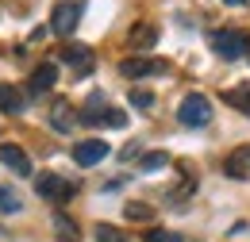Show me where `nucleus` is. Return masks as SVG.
I'll return each instance as SVG.
<instances>
[{
	"label": "nucleus",
	"mask_w": 250,
	"mask_h": 242,
	"mask_svg": "<svg viewBox=\"0 0 250 242\" xmlns=\"http://www.w3.org/2000/svg\"><path fill=\"white\" fill-rule=\"evenodd\" d=\"M54 235H58V242H81L77 223H73L65 212H54Z\"/></svg>",
	"instance_id": "13"
},
{
	"label": "nucleus",
	"mask_w": 250,
	"mask_h": 242,
	"mask_svg": "<svg viewBox=\"0 0 250 242\" xmlns=\"http://www.w3.org/2000/svg\"><path fill=\"white\" fill-rule=\"evenodd\" d=\"M35 188H39L42 200H54V204H65V200L77 192L73 181H65V177H58V173H42V177L35 181Z\"/></svg>",
	"instance_id": "4"
},
{
	"label": "nucleus",
	"mask_w": 250,
	"mask_h": 242,
	"mask_svg": "<svg viewBox=\"0 0 250 242\" xmlns=\"http://www.w3.org/2000/svg\"><path fill=\"white\" fill-rule=\"evenodd\" d=\"M223 100L235 108V112H243L250 120V81H243V85H235V89H227L223 92Z\"/></svg>",
	"instance_id": "11"
},
{
	"label": "nucleus",
	"mask_w": 250,
	"mask_h": 242,
	"mask_svg": "<svg viewBox=\"0 0 250 242\" xmlns=\"http://www.w3.org/2000/svg\"><path fill=\"white\" fill-rule=\"evenodd\" d=\"M150 73H166V65L162 61H146V58L124 61V77H150Z\"/></svg>",
	"instance_id": "12"
},
{
	"label": "nucleus",
	"mask_w": 250,
	"mask_h": 242,
	"mask_svg": "<svg viewBox=\"0 0 250 242\" xmlns=\"http://www.w3.org/2000/svg\"><path fill=\"white\" fill-rule=\"evenodd\" d=\"M62 61H65V65H73L77 73H89V69H93V50H89V46H65Z\"/></svg>",
	"instance_id": "9"
},
{
	"label": "nucleus",
	"mask_w": 250,
	"mask_h": 242,
	"mask_svg": "<svg viewBox=\"0 0 250 242\" xmlns=\"http://www.w3.org/2000/svg\"><path fill=\"white\" fill-rule=\"evenodd\" d=\"M177 120L185 127H208L212 123V100L200 96V92H188L181 100V108H177Z\"/></svg>",
	"instance_id": "1"
},
{
	"label": "nucleus",
	"mask_w": 250,
	"mask_h": 242,
	"mask_svg": "<svg viewBox=\"0 0 250 242\" xmlns=\"http://www.w3.org/2000/svg\"><path fill=\"white\" fill-rule=\"evenodd\" d=\"M131 104H139V108H150V104H154V96H150V92H131Z\"/></svg>",
	"instance_id": "22"
},
{
	"label": "nucleus",
	"mask_w": 250,
	"mask_h": 242,
	"mask_svg": "<svg viewBox=\"0 0 250 242\" xmlns=\"http://www.w3.org/2000/svg\"><path fill=\"white\" fill-rule=\"evenodd\" d=\"M0 161L16 173V177H31V158L23 154V146H16V142H4L0 146Z\"/></svg>",
	"instance_id": "5"
},
{
	"label": "nucleus",
	"mask_w": 250,
	"mask_h": 242,
	"mask_svg": "<svg viewBox=\"0 0 250 242\" xmlns=\"http://www.w3.org/2000/svg\"><path fill=\"white\" fill-rule=\"evenodd\" d=\"M81 4L77 0H62L58 8H54V16H50V31L54 35H62V39H69L73 31H77V23H81Z\"/></svg>",
	"instance_id": "3"
},
{
	"label": "nucleus",
	"mask_w": 250,
	"mask_h": 242,
	"mask_svg": "<svg viewBox=\"0 0 250 242\" xmlns=\"http://www.w3.org/2000/svg\"><path fill=\"white\" fill-rule=\"evenodd\" d=\"M16 212H23L20 192H16V188H8V184H0V215H16Z\"/></svg>",
	"instance_id": "15"
},
{
	"label": "nucleus",
	"mask_w": 250,
	"mask_h": 242,
	"mask_svg": "<svg viewBox=\"0 0 250 242\" xmlns=\"http://www.w3.org/2000/svg\"><path fill=\"white\" fill-rule=\"evenodd\" d=\"M104 158H108V142H100V139H85V142L73 146V161L77 165H100Z\"/></svg>",
	"instance_id": "6"
},
{
	"label": "nucleus",
	"mask_w": 250,
	"mask_h": 242,
	"mask_svg": "<svg viewBox=\"0 0 250 242\" xmlns=\"http://www.w3.org/2000/svg\"><path fill=\"white\" fill-rule=\"evenodd\" d=\"M139 165H143V169H158V165H166V154H146Z\"/></svg>",
	"instance_id": "21"
},
{
	"label": "nucleus",
	"mask_w": 250,
	"mask_h": 242,
	"mask_svg": "<svg viewBox=\"0 0 250 242\" xmlns=\"http://www.w3.org/2000/svg\"><path fill=\"white\" fill-rule=\"evenodd\" d=\"M124 212H127V219H135V223H146V219H154V208H150V204H139V200H135V204H127Z\"/></svg>",
	"instance_id": "18"
},
{
	"label": "nucleus",
	"mask_w": 250,
	"mask_h": 242,
	"mask_svg": "<svg viewBox=\"0 0 250 242\" xmlns=\"http://www.w3.org/2000/svg\"><path fill=\"white\" fill-rule=\"evenodd\" d=\"M146 242H185V239H181V235H173V231H150Z\"/></svg>",
	"instance_id": "20"
},
{
	"label": "nucleus",
	"mask_w": 250,
	"mask_h": 242,
	"mask_svg": "<svg viewBox=\"0 0 250 242\" xmlns=\"http://www.w3.org/2000/svg\"><path fill=\"white\" fill-rule=\"evenodd\" d=\"M154 42H158V31L150 27V23H143V27L131 31V46H139V50H150Z\"/></svg>",
	"instance_id": "16"
},
{
	"label": "nucleus",
	"mask_w": 250,
	"mask_h": 242,
	"mask_svg": "<svg viewBox=\"0 0 250 242\" xmlns=\"http://www.w3.org/2000/svg\"><path fill=\"white\" fill-rule=\"evenodd\" d=\"M223 4H235V8H243V4H247V0H223Z\"/></svg>",
	"instance_id": "23"
},
{
	"label": "nucleus",
	"mask_w": 250,
	"mask_h": 242,
	"mask_svg": "<svg viewBox=\"0 0 250 242\" xmlns=\"http://www.w3.org/2000/svg\"><path fill=\"white\" fill-rule=\"evenodd\" d=\"M54 81H58V65H54V61H42V65L31 73V92L39 96V92L54 89Z\"/></svg>",
	"instance_id": "8"
},
{
	"label": "nucleus",
	"mask_w": 250,
	"mask_h": 242,
	"mask_svg": "<svg viewBox=\"0 0 250 242\" xmlns=\"http://www.w3.org/2000/svg\"><path fill=\"white\" fill-rule=\"evenodd\" d=\"M50 123H54V131H69V127H73V108H69L65 100H54V108H50Z\"/></svg>",
	"instance_id": "14"
},
{
	"label": "nucleus",
	"mask_w": 250,
	"mask_h": 242,
	"mask_svg": "<svg viewBox=\"0 0 250 242\" xmlns=\"http://www.w3.org/2000/svg\"><path fill=\"white\" fill-rule=\"evenodd\" d=\"M93 235H96V242H131L124 231H120V227H112V223H96Z\"/></svg>",
	"instance_id": "17"
},
{
	"label": "nucleus",
	"mask_w": 250,
	"mask_h": 242,
	"mask_svg": "<svg viewBox=\"0 0 250 242\" xmlns=\"http://www.w3.org/2000/svg\"><path fill=\"white\" fill-rule=\"evenodd\" d=\"M93 123H108V127H124V123H127V116L120 112V108H104V112H100V116H96Z\"/></svg>",
	"instance_id": "19"
},
{
	"label": "nucleus",
	"mask_w": 250,
	"mask_h": 242,
	"mask_svg": "<svg viewBox=\"0 0 250 242\" xmlns=\"http://www.w3.org/2000/svg\"><path fill=\"white\" fill-rule=\"evenodd\" d=\"M212 50H216L219 58H227V61H239L250 50V42H247L243 31H216V35H212Z\"/></svg>",
	"instance_id": "2"
},
{
	"label": "nucleus",
	"mask_w": 250,
	"mask_h": 242,
	"mask_svg": "<svg viewBox=\"0 0 250 242\" xmlns=\"http://www.w3.org/2000/svg\"><path fill=\"white\" fill-rule=\"evenodd\" d=\"M0 112H8V116L23 112V92L16 85H8V81H0Z\"/></svg>",
	"instance_id": "10"
},
{
	"label": "nucleus",
	"mask_w": 250,
	"mask_h": 242,
	"mask_svg": "<svg viewBox=\"0 0 250 242\" xmlns=\"http://www.w3.org/2000/svg\"><path fill=\"white\" fill-rule=\"evenodd\" d=\"M223 169H227V177H235V181H247V177H250V142H247V146H235Z\"/></svg>",
	"instance_id": "7"
}]
</instances>
